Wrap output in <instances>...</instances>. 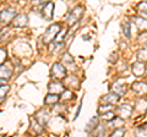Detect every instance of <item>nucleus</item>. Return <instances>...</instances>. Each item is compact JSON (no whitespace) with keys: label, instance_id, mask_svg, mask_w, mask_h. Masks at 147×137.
I'll use <instances>...</instances> for the list:
<instances>
[{"label":"nucleus","instance_id":"f257e3e1","mask_svg":"<svg viewBox=\"0 0 147 137\" xmlns=\"http://www.w3.org/2000/svg\"><path fill=\"white\" fill-rule=\"evenodd\" d=\"M61 31L60 28V25L59 24H54V25H50L47 31L44 32V34H43V43L45 44H48V43H52L53 40H55V38H57V36L59 34V32Z\"/></svg>","mask_w":147,"mask_h":137},{"label":"nucleus","instance_id":"f03ea898","mask_svg":"<svg viewBox=\"0 0 147 137\" xmlns=\"http://www.w3.org/2000/svg\"><path fill=\"white\" fill-rule=\"evenodd\" d=\"M84 11H85V7L82 6V5H77L72 9V10L70 11V13L67 15V25L69 26H74L75 24H77L80 20H81V17L82 15H84Z\"/></svg>","mask_w":147,"mask_h":137},{"label":"nucleus","instance_id":"7ed1b4c3","mask_svg":"<svg viewBox=\"0 0 147 137\" xmlns=\"http://www.w3.org/2000/svg\"><path fill=\"white\" fill-rule=\"evenodd\" d=\"M50 76L52 79H54L55 81H60L66 77V68L65 66L60 62H55L52 65V68H50Z\"/></svg>","mask_w":147,"mask_h":137},{"label":"nucleus","instance_id":"20e7f679","mask_svg":"<svg viewBox=\"0 0 147 137\" xmlns=\"http://www.w3.org/2000/svg\"><path fill=\"white\" fill-rule=\"evenodd\" d=\"M16 9L13 7H6L4 9V10L1 11V13H0V20H1V25H7L10 24L11 21L15 20L16 17Z\"/></svg>","mask_w":147,"mask_h":137},{"label":"nucleus","instance_id":"39448f33","mask_svg":"<svg viewBox=\"0 0 147 137\" xmlns=\"http://www.w3.org/2000/svg\"><path fill=\"white\" fill-rule=\"evenodd\" d=\"M42 16L44 20L47 21H52L53 16H54V3L48 1L45 3L43 7H42Z\"/></svg>","mask_w":147,"mask_h":137},{"label":"nucleus","instance_id":"423d86ee","mask_svg":"<svg viewBox=\"0 0 147 137\" xmlns=\"http://www.w3.org/2000/svg\"><path fill=\"white\" fill-rule=\"evenodd\" d=\"M48 89H49V93L52 94H63L64 92H65V86H64V83H61V82L59 81H53L50 82V83L48 85Z\"/></svg>","mask_w":147,"mask_h":137},{"label":"nucleus","instance_id":"0eeeda50","mask_svg":"<svg viewBox=\"0 0 147 137\" xmlns=\"http://www.w3.org/2000/svg\"><path fill=\"white\" fill-rule=\"evenodd\" d=\"M119 100H120V97H119L118 94H115L114 92L107 93L102 97V103L104 104V105H115V104L119 103Z\"/></svg>","mask_w":147,"mask_h":137},{"label":"nucleus","instance_id":"6e6552de","mask_svg":"<svg viewBox=\"0 0 147 137\" xmlns=\"http://www.w3.org/2000/svg\"><path fill=\"white\" fill-rule=\"evenodd\" d=\"M131 89L137 94V95H147V83L146 82H142V81H139V82H134L131 85Z\"/></svg>","mask_w":147,"mask_h":137},{"label":"nucleus","instance_id":"1a4fd4ad","mask_svg":"<svg viewBox=\"0 0 147 137\" xmlns=\"http://www.w3.org/2000/svg\"><path fill=\"white\" fill-rule=\"evenodd\" d=\"M63 82H64V86H66L67 88H70V91L71 89H74V88H79L80 87V81L77 80V77H75V76H66L65 79L63 80Z\"/></svg>","mask_w":147,"mask_h":137},{"label":"nucleus","instance_id":"9d476101","mask_svg":"<svg viewBox=\"0 0 147 137\" xmlns=\"http://www.w3.org/2000/svg\"><path fill=\"white\" fill-rule=\"evenodd\" d=\"M34 119L42 126H44V125H47V122L49 121V113L45 111L44 109H40V110H38L34 114Z\"/></svg>","mask_w":147,"mask_h":137},{"label":"nucleus","instance_id":"9b49d317","mask_svg":"<svg viewBox=\"0 0 147 137\" xmlns=\"http://www.w3.org/2000/svg\"><path fill=\"white\" fill-rule=\"evenodd\" d=\"M28 24V16L26 13H18L15 17V20L12 21L13 27H25Z\"/></svg>","mask_w":147,"mask_h":137},{"label":"nucleus","instance_id":"f8f14e48","mask_svg":"<svg viewBox=\"0 0 147 137\" xmlns=\"http://www.w3.org/2000/svg\"><path fill=\"white\" fill-rule=\"evenodd\" d=\"M118 111H119V116L121 119H129L132 114V107L129 105V104H123V105L119 107Z\"/></svg>","mask_w":147,"mask_h":137},{"label":"nucleus","instance_id":"ddd939ff","mask_svg":"<svg viewBox=\"0 0 147 137\" xmlns=\"http://www.w3.org/2000/svg\"><path fill=\"white\" fill-rule=\"evenodd\" d=\"M145 72H146L145 62L136 61L134 65H132V74L135 76H142V75H145Z\"/></svg>","mask_w":147,"mask_h":137},{"label":"nucleus","instance_id":"4468645a","mask_svg":"<svg viewBox=\"0 0 147 137\" xmlns=\"http://www.w3.org/2000/svg\"><path fill=\"white\" fill-rule=\"evenodd\" d=\"M134 20V24L137 26V28L141 30L142 32H147V20L144 19L142 16H135L132 17Z\"/></svg>","mask_w":147,"mask_h":137},{"label":"nucleus","instance_id":"2eb2a0df","mask_svg":"<svg viewBox=\"0 0 147 137\" xmlns=\"http://www.w3.org/2000/svg\"><path fill=\"white\" fill-rule=\"evenodd\" d=\"M11 70L9 67H6L5 65H1L0 67V76H1V85H4V82H6L11 77Z\"/></svg>","mask_w":147,"mask_h":137},{"label":"nucleus","instance_id":"dca6fc26","mask_svg":"<svg viewBox=\"0 0 147 137\" xmlns=\"http://www.w3.org/2000/svg\"><path fill=\"white\" fill-rule=\"evenodd\" d=\"M60 100V98H59L58 94H52L49 93L45 95L44 98V104L45 105H55V104H58V102Z\"/></svg>","mask_w":147,"mask_h":137},{"label":"nucleus","instance_id":"f3484780","mask_svg":"<svg viewBox=\"0 0 147 137\" xmlns=\"http://www.w3.org/2000/svg\"><path fill=\"white\" fill-rule=\"evenodd\" d=\"M98 127V118L97 116H93V118H91L90 119V121L87 122V125H86V132H93Z\"/></svg>","mask_w":147,"mask_h":137},{"label":"nucleus","instance_id":"a211bd4d","mask_svg":"<svg viewBox=\"0 0 147 137\" xmlns=\"http://www.w3.org/2000/svg\"><path fill=\"white\" fill-rule=\"evenodd\" d=\"M113 92L118 94L119 97H121V95H124L126 93V87H125V85H120V82H115V83L113 85Z\"/></svg>","mask_w":147,"mask_h":137},{"label":"nucleus","instance_id":"6ab92c4d","mask_svg":"<svg viewBox=\"0 0 147 137\" xmlns=\"http://www.w3.org/2000/svg\"><path fill=\"white\" fill-rule=\"evenodd\" d=\"M108 126L109 127H113V129H120V127L124 126V119H121L120 116H115L113 120L108 121Z\"/></svg>","mask_w":147,"mask_h":137},{"label":"nucleus","instance_id":"aec40b11","mask_svg":"<svg viewBox=\"0 0 147 137\" xmlns=\"http://www.w3.org/2000/svg\"><path fill=\"white\" fill-rule=\"evenodd\" d=\"M31 129L37 135H40L43 132V126L40 125L39 122L36 120V119H31Z\"/></svg>","mask_w":147,"mask_h":137},{"label":"nucleus","instance_id":"412c9836","mask_svg":"<svg viewBox=\"0 0 147 137\" xmlns=\"http://www.w3.org/2000/svg\"><path fill=\"white\" fill-rule=\"evenodd\" d=\"M121 30H123V34L125 36L126 38H130L131 37V24L129 21H125L121 24Z\"/></svg>","mask_w":147,"mask_h":137},{"label":"nucleus","instance_id":"4be33fe9","mask_svg":"<svg viewBox=\"0 0 147 137\" xmlns=\"http://www.w3.org/2000/svg\"><path fill=\"white\" fill-rule=\"evenodd\" d=\"M114 111V105H104V104H102V105H99V109H98V113L99 115H105V114L108 113H112Z\"/></svg>","mask_w":147,"mask_h":137},{"label":"nucleus","instance_id":"5701e85b","mask_svg":"<svg viewBox=\"0 0 147 137\" xmlns=\"http://www.w3.org/2000/svg\"><path fill=\"white\" fill-rule=\"evenodd\" d=\"M66 34H67V28H64V30H61L60 32H59V34L57 36V38H55L54 43H57V44H61V43L64 42V39H65Z\"/></svg>","mask_w":147,"mask_h":137},{"label":"nucleus","instance_id":"b1692460","mask_svg":"<svg viewBox=\"0 0 147 137\" xmlns=\"http://www.w3.org/2000/svg\"><path fill=\"white\" fill-rule=\"evenodd\" d=\"M135 136L136 137H147V124L141 125L139 129L135 131Z\"/></svg>","mask_w":147,"mask_h":137},{"label":"nucleus","instance_id":"393cba45","mask_svg":"<svg viewBox=\"0 0 147 137\" xmlns=\"http://www.w3.org/2000/svg\"><path fill=\"white\" fill-rule=\"evenodd\" d=\"M137 60L140 62H146L147 61V49L142 48L137 52Z\"/></svg>","mask_w":147,"mask_h":137},{"label":"nucleus","instance_id":"a878e982","mask_svg":"<svg viewBox=\"0 0 147 137\" xmlns=\"http://www.w3.org/2000/svg\"><path fill=\"white\" fill-rule=\"evenodd\" d=\"M9 89H10V87H9L7 85H1V87H0V100H1V102L5 99L6 94L9 93Z\"/></svg>","mask_w":147,"mask_h":137},{"label":"nucleus","instance_id":"bb28decb","mask_svg":"<svg viewBox=\"0 0 147 137\" xmlns=\"http://www.w3.org/2000/svg\"><path fill=\"white\" fill-rule=\"evenodd\" d=\"M74 98H75V94H74V92L70 91V89H66L65 92L61 94V99L63 100H72Z\"/></svg>","mask_w":147,"mask_h":137},{"label":"nucleus","instance_id":"cd10ccee","mask_svg":"<svg viewBox=\"0 0 147 137\" xmlns=\"http://www.w3.org/2000/svg\"><path fill=\"white\" fill-rule=\"evenodd\" d=\"M124 135H125V129H124V127H120V129L114 130L112 134H110L109 137H124Z\"/></svg>","mask_w":147,"mask_h":137},{"label":"nucleus","instance_id":"c85d7f7f","mask_svg":"<svg viewBox=\"0 0 147 137\" xmlns=\"http://www.w3.org/2000/svg\"><path fill=\"white\" fill-rule=\"evenodd\" d=\"M139 11L141 15H144V16H147V1H144V3H140L139 4Z\"/></svg>","mask_w":147,"mask_h":137},{"label":"nucleus","instance_id":"c756f323","mask_svg":"<svg viewBox=\"0 0 147 137\" xmlns=\"http://www.w3.org/2000/svg\"><path fill=\"white\" fill-rule=\"evenodd\" d=\"M63 61L65 62V64H71V62L74 61V58L70 55V53L66 52V53L63 55Z\"/></svg>","mask_w":147,"mask_h":137},{"label":"nucleus","instance_id":"7c9ffc66","mask_svg":"<svg viewBox=\"0 0 147 137\" xmlns=\"http://www.w3.org/2000/svg\"><path fill=\"white\" fill-rule=\"evenodd\" d=\"M6 56H7L6 50L4 48H1V49H0V62H1V65H4V61L6 60Z\"/></svg>","mask_w":147,"mask_h":137},{"label":"nucleus","instance_id":"2f4dec72","mask_svg":"<svg viewBox=\"0 0 147 137\" xmlns=\"http://www.w3.org/2000/svg\"><path fill=\"white\" fill-rule=\"evenodd\" d=\"M139 40L142 43H147V32H142V34L139 37Z\"/></svg>","mask_w":147,"mask_h":137},{"label":"nucleus","instance_id":"473e14b6","mask_svg":"<svg viewBox=\"0 0 147 137\" xmlns=\"http://www.w3.org/2000/svg\"><path fill=\"white\" fill-rule=\"evenodd\" d=\"M81 107H82V102H80V104H79V108H77V111H76V115H75V118L79 116V114H80V111H81Z\"/></svg>","mask_w":147,"mask_h":137},{"label":"nucleus","instance_id":"72a5a7b5","mask_svg":"<svg viewBox=\"0 0 147 137\" xmlns=\"http://www.w3.org/2000/svg\"><path fill=\"white\" fill-rule=\"evenodd\" d=\"M146 102H147V95H146Z\"/></svg>","mask_w":147,"mask_h":137},{"label":"nucleus","instance_id":"f704fd0d","mask_svg":"<svg viewBox=\"0 0 147 137\" xmlns=\"http://www.w3.org/2000/svg\"><path fill=\"white\" fill-rule=\"evenodd\" d=\"M38 137H42V136H38Z\"/></svg>","mask_w":147,"mask_h":137}]
</instances>
